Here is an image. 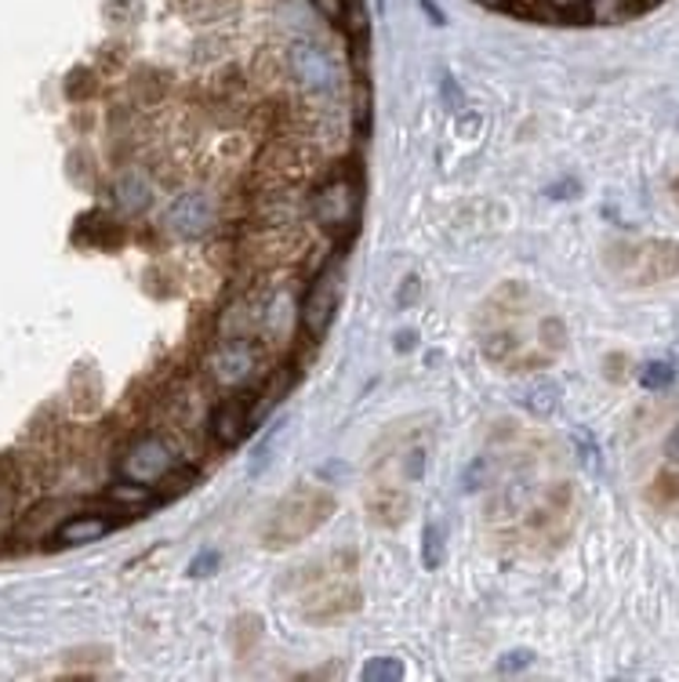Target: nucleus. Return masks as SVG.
I'll list each match as a JSON object with an SVG mask.
<instances>
[{"mask_svg": "<svg viewBox=\"0 0 679 682\" xmlns=\"http://www.w3.org/2000/svg\"><path fill=\"white\" fill-rule=\"evenodd\" d=\"M519 403H524L534 417H548V414H553L556 406H559V385L548 382V378H542V382H534V385L524 389Z\"/></svg>", "mask_w": 679, "mask_h": 682, "instance_id": "16", "label": "nucleus"}, {"mask_svg": "<svg viewBox=\"0 0 679 682\" xmlns=\"http://www.w3.org/2000/svg\"><path fill=\"white\" fill-rule=\"evenodd\" d=\"M545 4L553 8V11H559V16H570V19H582V22H585L593 0H545Z\"/></svg>", "mask_w": 679, "mask_h": 682, "instance_id": "26", "label": "nucleus"}, {"mask_svg": "<svg viewBox=\"0 0 679 682\" xmlns=\"http://www.w3.org/2000/svg\"><path fill=\"white\" fill-rule=\"evenodd\" d=\"M312 8L335 25H346V0H312Z\"/></svg>", "mask_w": 679, "mask_h": 682, "instance_id": "27", "label": "nucleus"}, {"mask_svg": "<svg viewBox=\"0 0 679 682\" xmlns=\"http://www.w3.org/2000/svg\"><path fill=\"white\" fill-rule=\"evenodd\" d=\"M676 363L672 360H650L639 366V385H644L647 392H665L676 385Z\"/></svg>", "mask_w": 679, "mask_h": 682, "instance_id": "18", "label": "nucleus"}, {"mask_svg": "<svg viewBox=\"0 0 679 682\" xmlns=\"http://www.w3.org/2000/svg\"><path fill=\"white\" fill-rule=\"evenodd\" d=\"M647 502L650 505H658V508H672L679 505V472L672 468H665L655 476V483L647 487Z\"/></svg>", "mask_w": 679, "mask_h": 682, "instance_id": "20", "label": "nucleus"}, {"mask_svg": "<svg viewBox=\"0 0 679 682\" xmlns=\"http://www.w3.org/2000/svg\"><path fill=\"white\" fill-rule=\"evenodd\" d=\"M360 679H363V682H397V679H403V661L393 658V653L371 658L368 664L360 668Z\"/></svg>", "mask_w": 679, "mask_h": 682, "instance_id": "22", "label": "nucleus"}, {"mask_svg": "<svg viewBox=\"0 0 679 682\" xmlns=\"http://www.w3.org/2000/svg\"><path fill=\"white\" fill-rule=\"evenodd\" d=\"M287 70H291L298 87L309 91V95H331L338 87V65L320 44H309V41L291 44V51H287Z\"/></svg>", "mask_w": 679, "mask_h": 682, "instance_id": "9", "label": "nucleus"}, {"mask_svg": "<svg viewBox=\"0 0 679 682\" xmlns=\"http://www.w3.org/2000/svg\"><path fill=\"white\" fill-rule=\"evenodd\" d=\"M422 8L429 11V16H433V22H443V16H440V8L433 4V0H422Z\"/></svg>", "mask_w": 679, "mask_h": 682, "instance_id": "32", "label": "nucleus"}, {"mask_svg": "<svg viewBox=\"0 0 679 682\" xmlns=\"http://www.w3.org/2000/svg\"><path fill=\"white\" fill-rule=\"evenodd\" d=\"M215 567H222V556L215 552V548H207V552H200L197 559L189 562V574L193 577H207V574H215Z\"/></svg>", "mask_w": 679, "mask_h": 682, "instance_id": "28", "label": "nucleus"}, {"mask_svg": "<svg viewBox=\"0 0 679 682\" xmlns=\"http://www.w3.org/2000/svg\"><path fill=\"white\" fill-rule=\"evenodd\" d=\"M363 512H368V519L374 523V527L397 530L411 512V494L403 483L378 476L368 487V494H363Z\"/></svg>", "mask_w": 679, "mask_h": 682, "instance_id": "13", "label": "nucleus"}, {"mask_svg": "<svg viewBox=\"0 0 679 682\" xmlns=\"http://www.w3.org/2000/svg\"><path fill=\"white\" fill-rule=\"evenodd\" d=\"M113 527H116V519H110V516H99V512H76V516H70L66 523H59L55 534H51V541L62 545V548L66 545H95Z\"/></svg>", "mask_w": 679, "mask_h": 682, "instance_id": "14", "label": "nucleus"}, {"mask_svg": "<svg viewBox=\"0 0 679 682\" xmlns=\"http://www.w3.org/2000/svg\"><path fill=\"white\" fill-rule=\"evenodd\" d=\"M207 428H212V440L218 447H240L247 440V432L255 428V406L240 392L233 396H222V403L212 406V417H207Z\"/></svg>", "mask_w": 679, "mask_h": 682, "instance_id": "12", "label": "nucleus"}, {"mask_svg": "<svg viewBox=\"0 0 679 682\" xmlns=\"http://www.w3.org/2000/svg\"><path fill=\"white\" fill-rule=\"evenodd\" d=\"M272 356V341L258 334H222L215 341V349L207 352V374L215 378V385L240 392L251 382L266 374Z\"/></svg>", "mask_w": 679, "mask_h": 682, "instance_id": "4", "label": "nucleus"}, {"mask_svg": "<svg viewBox=\"0 0 679 682\" xmlns=\"http://www.w3.org/2000/svg\"><path fill=\"white\" fill-rule=\"evenodd\" d=\"M113 200H116V207H121L124 215H142L150 207V200H153V189H150V182L142 178V175H124L113 186Z\"/></svg>", "mask_w": 679, "mask_h": 682, "instance_id": "15", "label": "nucleus"}, {"mask_svg": "<svg viewBox=\"0 0 679 682\" xmlns=\"http://www.w3.org/2000/svg\"><path fill=\"white\" fill-rule=\"evenodd\" d=\"M200 483V472L197 468H172L167 476L156 483V497H164V502H175V497H182L186 490H193Z\"/></svg>", "mask_w": 679, "mask_h": 682, "instance_id": "19", "label": "nucleus"}, {"mask_svg": "<svg viewBox=\"0 0 679 682\" xmlns=\"http://www.w3.org/2000/svg\"><path fill=\"white\" fill-rule=\"evenodd\" d=\"M338 512V497L328 487H317V483H298V487L287 490L277 508L269 512L266 527H263V545L269 552H284V548L302 545L306 537L317 534L323 523Z\"/></svg>", "mask_w": 679, "mask_h": 682, "instance_id": "2", "label": "nucleus"}, {"mask_svg": "<svg viewBox=\"0 0 679 682\" xmlns=\"http://www.w3.org/2000/svg\"><path fill=\"white\" fill-rule=\"evenodd\" d=\"M360 562L357 552H335L328 559L302 567L291 574L287 581V592L298 602V613L306 621L328 624V621H342L349 613L360 610L363 592H360Z\"/></svg>", "mask_w": 679, "mask_h": 682, "instance_id": "1", "label": "nucleus"}, {"mask_svg": "<svg viewBox=\"0 0 679 682\" xmlns=\"http://www.w3.org/2000/svg\"><path fill=\"white\" fill-rule=\"evenodd\" d=\"M175 465H178V454L172 451V443L161 440V436H142L132 443V451L124 454L121 472H124V479L156 487V483H161Z\"/></svg>", "mask_w": 679, "mask_h": 682, "instance_id": "10", "label": "nucleus"}, {"mask_svg": "<svg viewBox=\"0 0 679 682\" xmlns=\"http://www.w3.org/2000/svg\"><path fill=\"white\" fill-rule=\"evenodd\" d=\"M527 664H534V653L531 650H516V653H505L502 664H498V672L508 675V672H519V668H527Z\"/></svg>", "mask_w": 679, "mask_h": 682, "instance_id": "29", "label": "nucleus"}, {"mask_svg": "<svg viewBox=\"0 0 679 682\" xmlns=\"http://www.w3.org/2000/svg\"><path fill=\"white\" fill-rule=\"evenodd\" d=\"M312 247V236L302 221H280V226H255L240 244V258L258 272H272L298 261Z\"/></svg>", "mask_w": 679, "mask_h": 682, "instance_id": "6", "label": "nucleus"}, {"mask_svg": "<svg viewBox=\"0 0 679 682\" xmlns=\"http://www.w3.org/2000/svg\"><path fill=\"white\" fill-rule=\"evenodd\" d=\"M263 636V618H237L233 624V650L237 653H247Z\"/></svg>", "mask_w": 679, "mask_h": 682, "instance_id": "23", "label": "nucleus"}, {"mask_svg": "<svg viewBox=\"0 0 679 682\" xmlns=\"http://www.w3.org/2000/svg\"><path fill=\"white\" fill-rule=\"evenodd\" d=\"M443 559H447V541H443V527L440 523H429L422 534V567L425 570H440Z\"/></svg>", "mask_w": 679, "mask_h": 682, "instance_id": "21", "label": "nucleus"}, {"mask_svg": "<svg viewBox=\"0 0 679 682\" xmlns=\"http://www.w3.org/2000/svg\"><path fill=\"white\" fill-rule=\"evenodd\" d=\"M639 4V11H647V8H658V4H665V0H636Z\"/></svg>", "mask_w": 679, "mask_h": 682, "instance_id": "33", "label": "nucleus"}, {"mask_svg": "<svg viewBox=\"0 0 679 682\" xmlns=\"http://www.w3.org/2000/svg\"><path fill=\"white\" fill-rule=\"evenodd\" d=\"M542 341H545V349H548V352H559V349H564V341H567V327H564V320H545V323H542Z\"/></svg>", "mask_w": 679, "mask_h": 682, "instance_id": "24", "label": "nucleus"}, {"mask_svg": "<svg viewBox=\"0 0 679 682\" xmlns=\"http://www.w3.org/2000/svg\"><path fill=\"white\" fill-rule=\"evenodd\" d=\"M342 277H346V258L338 255L328 258L317 277H312L302 306H298V323H302V331L312 341L328 338L331 331V323L338 317V301H342Z\"/></svg>", "mask_w": 679, "mask_h": 682, "instance_id": "7", "label": "nucleus"}, {"mask_svg": "<svg viewBox=\"0 0 679 682\" xmlns=\"http://www.w3.org/2000/svg\"><path fill=\"white\" fill-rule=\"evenodd\" d=\"M215 221H218V204L212 193H182L178 200L167 207L164 229L178 236V240H193V236H204Z\"/></svg>", "mask_w": 679, "mask_h": 682, "instance_id": "11", "label": "nucleus"}, {"mask_svg": "<svg viewBox=\"0 0 679 682\" xmlns=\"http://www.w3.org/2000/svg\"><path fill=\"white\" fill-rule=\"evenodd\" d=\"M480 4H487V8H498V11H505V8H513L516 0H480Z\"/></svg>", "mask_w": 679, "mask_h": 682, "instance_id": "31", "label": "nucleus"}, {"mask_svg": "<svg viewBox=\"0 0 679 682\" xmlns=\"http://www.w3.org/2000/svg\"><path fill=\"white\" fill-rule=\"evenodd\" d=\"M665 457H669L672 465H679V425L669 432V440H665Z\"/></svg>", "mask_w": 679, "mask_h": 682, "instance_id": "30", "label": "nucleus"}, {"mask_svg": "<svg viewBox=\"0 0 679 682\" xmlns=\"http://www.w3.org/2000/svg\"><path fill=\"white\" fill-rule=\"evenodd\" d=\"M323 153L309 135H277L255 164V182L263 189H298L320 170Z\"/></svg>", "mask_w": 679, "mask_h": 682, "instance_id": "5", "label": "nucleus"}, {"mask_svg": "<svg viewBox=\"0 0 679 682\" xmlns=\"http://www.w3.org/2000/svg\"><path fill=\"white\" fill-rule=\"evenodd\" d=\"M672 196H676V204H679V175L672 178Z\"/></svg>", "mask_w": 679, "mask_h": 682, "instance_id": "34", "label": "nucleus"}, {"mask_svg": "<svg viewBox=\"0 0 679 682\" xmlns=\"http://www.w3.org/2000/svg\"><path fill=\"white\" fill-rule=\"evenodd\" d=\"M91 91H95V81H91V73H88V70H73L70 81H66V95L81 102V99L91 95Z\"/></svg>", "mask_w": 679, "mask_h": 682, "instance_id": "25", "label": "nucleus"}, {"mask_svg": "<svg viewBox=\"0 0 679 682\" xmlns=\"http://www.w3.org/2000/svg\"><path fill=\"white\" fill-rule=\"evenodd\" d=\"M480 349L491 363H508L519 352V338L513 331H491L480 338Z\"/></svg>", "mask_w": 679, "mask_h": 682, "instance_id": "17", "label": "nucleus"}, {"mask_svg": "<svg viewBox=\"0 0 679 682\" xmlns=\"http://www.w3.org/2000/svg\"><path fill=\"white\" fill-rule=\"evenodd\" d=\"M607 269L629 287H655L679 277V240H636V244H610Z\"/></svg>", "mask_w": 679, "mask_h": 682, "instance_id": "3", "label": "nucleus"}, {"mask_svg": "<svg viewBox=\"0 0 679 682\" xmlns=\"http://www.w3.org/2000/svg\"><path fill=\"white\" fill-rule=\"evenodd\" d=\"M360 178L357 175H335L309 196V215L323 232H352L360 218Z\"/></svg>", "mask_w": 679, "mask_h": 682, "instance_id": "8", "label": "nucleus"}, {"mask_svg": "<svg viewBox=\"0 0 679 682\" xmlns=\"http://www.w3.org/2000/svg\"><path fill=\"white\" fill-rule=\"evenodd\" d=\"M676 360H679V349H676Z\"/></svg>", "mask_w": 679, "mask_h": 682, "instance_id": "35", "label": "nucleus"}]
</instances>
